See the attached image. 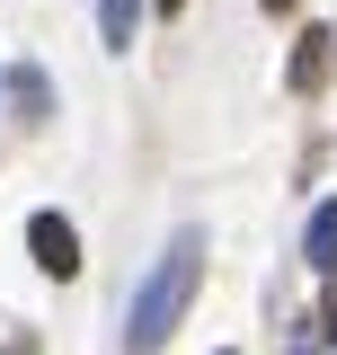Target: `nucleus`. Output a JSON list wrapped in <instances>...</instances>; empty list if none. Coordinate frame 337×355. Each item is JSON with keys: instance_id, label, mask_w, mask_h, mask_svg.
Segmentation results:
<instances>
[{"instance_id": "obj_1", "label": "nucleus", "mask_w": 337, "mask_h": 355, "mask_svg": "<svg viewBox=\"0 0 337 355\" xmlns=\"http://www.w3.org/2000/svg\"><path fill=\"white\" fill-rule=\"evenodd\" d=\"M196 275H205V231H178L168 258L142 275V293H133V311H125V347L133 355L168 347V329H178V311H187V293H196Z\"/></svg>"}, {"instance_id": "obj_2", "label": "nucleus", "mask_w": 337, "mask_h": 355, "mask_svg": "<svg viewBox=\"0 0 337 355\" xmlns=\"http://www.w3.org/2000/svg\"><path fill=\"white\" fill-rule=\"evenodd\" d=\"M27 249H36L44 275H80V231H71L62 214H36V222H27Z\"/></svg>"}, {"instance_id": "obj_3", "label": "nucleus", "mask_w": 337, "mask_h": 355, "mask_svg": "<svg viewBox=\"0 0 337 355\" xmlns=\"http://www.w3.org/2000/svg\"><path fill=\"white\" fill-rule=\"evenodd\" d=\"M320 80H329V36L311 27V36L293 44V89H320Z\"/></svg>"}, {"instance_id": "obj_4", "label": "nucleus", "mask_w": 337, "mask_h": 355, "mask_svg": "<svg viewBox=\"0 0 337 355\" xmlns=\"http://www.w3.org/2000/svg\"><path fill=\"white\" fill-rule=\"evenodd\" d=\"M302 249H311V266H337V196L311 214V231H302Z\"/></svg>"}, {"instance_id": "obj_5", "label": "nucleus", "mask_w": 337, "mask_h": 355, "mask_svg": "<svg viewBox=\"0 0 337 355\" xmlns=\"http://www.w3.org/2000/svg\"><path fill=\"white\" fill-rule=\"evenodd\" d=\"M98 27H107V44H133V0H98Z\"/></svg>"}, {"instance_id": "obj_6", "label": "nucleus", "mask_w": 337, "mask_h": 355, "mask_svg": "<svg viewBox=\"0 0 337 355\" xmlns=\"http://www.w3.org/2000/svg\"><path fill=\"white\" fill-rule=\"evenodd\" d=\"M329 338H337V284H329Z\"/></svg>"}]
</instances>
